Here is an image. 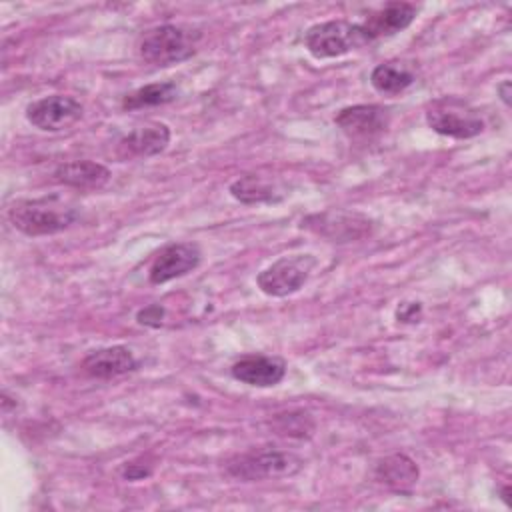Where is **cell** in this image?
Wrapping results in <instances>:
<instances>
[{"mask_svg":"<svg viewBox=\"0 0 512 512\" xmlns=\"http://www.w3.org/2000/svg\"><path fill=\"white\" fill-rule=\"evenodd\" d=\"M78 218L74 206L64 204L60 198L18 200L8 210V220L16 230L26 236H50L70 228Z\"/></svg>","mask_w":512,"mask_h":512,"instance_id":"obj_1","label":"cell"},{"mask_svg":"<svg viewBox=\"0 0 512 512\" xmlns=\"http://www.w3.org/2000/svg\"><path fill=\"white\" fill-rule=\"evenodd\" d=\"M200 32L180 24H160L146 30L138 40V54L146 64L170 66L188 60L198 46Z\"/></svg>","mask_w":512,"mask_h":512,"instance_id":"obj_2","label":"cell"},{"mask_svg":"<svg viewBox=\"0 0 512 512\" xmlns=\"http://www.w3.org/2000/svg\"><path fill=\"white\" fill-rule=\"evenodd\" d=\"M304 462L300 456L288 450L274 446L252 448L242 454H234L226 462V472L244 482L268 480V478H286L302 470Z\"/></svg>","mask_w":512,"mask_h":512,"instance_id":"obj_3","label":"cell"},{"mask_svg":"<svg viewBox=\"0 0 512 512\" xmlns=\"http://www.w3.org/2000/svg\"><path fill=\"white\" fill-rule=\"evenodd\" d=\"M304 44L314 58L322 60L344 56L356 48L370 44V40L364 34L362 24L348 20H328L310 26L304 34Z\"/></svg>","mask_w":512,"mask_h":512,"instance_id":"obj_4","label":"cell"},{"mask_svg":"<svg viewBox=\"0 0 512 512\" xmlns=\"http://www.w3.org/2000/svg\"><path fill=\"white\" fill-rule=\"evenodd\" d=\"M316 264L318 262L312 254L282 256L256 276V284L264 294L284 298L298 292L306 284Z\"/></svg>","mask_w":512,"mask_h":512,"instance_id":"obj_5","label":"cell"},{"mask_svg":"<svg viewBox=\"0 0 512 512\" xmlns=\"http://www.w3.org/2000/svg\"><path fill=\"white\" fill-rule=\"evenodd\" d=\"M304 230L318 234L330 242H356L374 232V220L350 210H324L310 214L300 224Z\"/></svg>","mask_w":512,"mask_h":512,"instance_id":"obj_6","label":"cell"},{"mask_svg":"<svg viewBox=\"0 0 512 512\" xmlns=\"http://www.w3.org/2000/svg\"><path fill=\"white\" fill-rule=\"evenodd\" d=\"M426 122L434 132L458 140L474 138L484 130V120L456 98H440L432 102L426 110Z\"/></svg>","mask_w":512,"mask_h":512,"instance_id":"obj_7","label":"cell"},{"mask_svg":"<svg viewBox=\"0 0 512 512\" xmlns=\"http://www.w3.org/2000/svg\"><path fill=\"white\" fill-rule=\"evenodd\" d=\"M82 104L66 94H50L26 106V118L44 132H58L82 118Z\"/></svg>","mask_w":512,"mask_h":512,"instance_id":"obj_8","label":"cell"},{"mask_svg":"<svg viewBox=\"0 0 512 512\" xmlns=\"http://www.w3.org/2000/svg\"><path fill=\"white\" fill-rule=\"evenodd\" d=\"M202 252L194 242H174L160 250L148 270L150 284H166L192 272L200 264Z\"/></svg>","mask_w":512,"mask_h":512,"instance_id":"obj_9","label":"cell"},{"mask_svg":"<svg viewBox=\"0 0 512 512\" xmlns=\"http://www.w3.org/2000/svg\"><path fill=\"white\" fill-rule=\"evenodd\" d=\"M334 122L348 138H374L388 128L390 110L378 104H354L342 108Z\"/></svg>","mask_w":512,"mask_h":512,"instance_id":"obj_10","label":"cell"},{"mask_svg":"<svg viewBox=\"0 0 512 512\" xmlns=\"http://www.w3.org/2000/svg\"><path fill=\"white\" fill-rule=\"evenodd\" d=\"M232 376L248 386L256 388H270L284 380L286 364L278 356H264V354H250L236 360L230 368Z\"/></svg>","mask_w":512,"mask_h":512,"instance_id":"obj_11","label":"cell"},{"mask_svg":"<svg viewBox=\"0 0 512 512\" xmlns=\"http://www.w3.org/2000/svg\"><path fill=\"white\" fill-rule=\"evenodd\" d=\"M138 360L134 358L132 350L126 346H106L92 350L82 360V370L96 380H112L136 370Z\"/></svg>","mask_w":512,"mask_h":512,"instance_id":"obj_12","label":"cell"},{"mask_svg":"<svg viewBox=\"0 0 512 512\" xmlns=\"http://www.w3.org/2000/svg\"><path fill=\"white\" fill-rule=\"evenodd\" d=\"M170 142V128L162 122H152L134 128L118 142L120 158H148L166 150Z\"/></svg>","mask_w":512,"mask_h":512,"instance_id":"obj_13","label":"cell"},{"mask_svg":"<svg viewBox=\"0 0 512 512\" xmlns=\"http://www.w3.org/2000/svg\"><path fill=\"white\" fill-rule=\"evenodd\" d=\"M416 12H418V8L410 2H390L384 8L372 12L362 22L364 34L368 36L370 42L384 38V36L398 34L414 22Z\"/></svg>","mask_w":512,"mask_h":512,"instance_id":"obj_14","label":"cell"},{"mask_svg":"<svg viewBox=\"0 0 512 512\" xmlns=\"http://www.w3.org/2000/svg\"><path fill=\"white\" fill-rule=\"evenodd\" d=\"M110 176V170L94 160H72L54 170L56 182L76 190H100L108 184Z\"/></svg>","mask_w":512,"mask_h":512,"instance_id":"obj_15","label":"cell"},{"mask_svg":"<svg viewBox=\"0 0 512 512\" xmlns=\"http://www.w3.org/2000/svg\"><path fill=\"white\" fill-rule=\"evenodd\" d=\"M376 478L398 494H410L418 482V464L406 454H390L376 464Z\"/></svg>","mask_w":512,"mask_h":512,"instance_id":"obj_16","label":"cell"},{"mask_svg":"<svg viewBox=\"0 0 512 512\" xmlns=\"http://www.w3.org/2000/svg\"><path fill=\"white\" fill-rule=\"evenodd\" d=\"M178 96V86L172 80L166 82H152L146 86H140L132 92H128L122 98V108L124 110H140V108H150V106H162L172 102Z\"/></svg>","mask_w":512,"mask_h":512,"instance_id":"obj_17","label":"cell"},{"mask_svg":"<svg viewBox=\"0 0 512 512\" xmlns=\"http://www.w3.org/2000/svg\"><path fill=\"white\" fill-rule=\"evenodd\" d=\"M230 194L242 204H264V202H278L282 196L276 192L272 182L256 174H244L230 184Z\"/></svg>","mask_w":512,"mask_h":512,"instance_id":"obj_18","label":"cell"},{"mask_svg":"<svg viewBox=\"0 0 512 512\" xmlns=\"http://www.w3.org/2000/svg\"><path fill=\"white\" fill-rule=\"evenodd\" d=\"M414 82V74L404 66L378 64L370 74V84L382 94H400Z\"/></svg>","mask_w":512,"mask_h":512,"instance_id":"obj_19","label":"cell"},{"mask_svg":"<svg viewBox=\"0 0 512 512\" xmlns=\"http://www.w3.org/2000/svg\"><path fill=\"white\" fill-rule=\"evenodd\" d=\"M278 422L282 424V426H280V432H282V434H288V436H304V432L310 434L312 428H314V426H308V428H306V422H310L308 414H298V416H294V414H282V416H278Z\"/></svg>","mask_w":512,"mask_h":512,"instance_id":"obj_20","label":"cell"},{"mask_svg":"<svg viewBox=\"0 0 512 512\" xmlns=\"http://www.w3.org/2000/svg\"><path fill=\"white\" fill-rule=\"evenodd\" d=\"M136 320L144 326H150V328H158L164 320V308L160 304H148L146 308L138 310L136 314Z\"/></svg>","mask_w":512,"mask_h":512,"instance_id":"obj_21","label":"cell"},{"mask_svg":"<svg viewBox=\"0 0 512 512\" xmlns=\"http://www.w3.org/2000/svg\"><path fill=\"white\" fill-rule=\"evenodd\" d=\"M420 314H422V304L420 302H404L396 310V318L400 322H418Z\"/></svg>","mask_w":512,"mask_h":512,"instance_id":"obj_22","label":"cell"},{"mask_svg":"<svg viewBox=\"0 0 512 512\" xmlns=\"http://www.w3.org/2000/svg\"><path fill=\"white\" fill-rule=\"evenodd\" d=\"M152 474V468L150 466H140L136 462H130L122 468V476L126 480H142V478H148Z\"/></svg>","mask_w":512,"mask_h":512,"instance_id":"obj_23","label":"cell"},{"mask_svg":"<svg viewBox=\"0 0 512 512\" xmlns=\"http://www.w3.org/2000/svg\"><path fill=\"white\" fill-rule=\"evenodd\" d=\"M496 90H498L502 102H504L506 106H510V80H502V82L496 86Z\"/></svg>","mask_w":512,"mask_h":512,"instance_id":"obj_24","label":"cell"},{"mask_svg":"<svg viewBox=\"0 0 512 512\" xmlns=\"http://www.w3.org/2000/svg\"><path fill=\"white\" fill-rule=\"evenodd\" d=\"M508 494H510V486H504V488H502V500L510 506V502H508Z\"/></svg>","mask_w":512,"mask_h":512,"instance_id":"obj_25","label":"cell"}]
</instances>
